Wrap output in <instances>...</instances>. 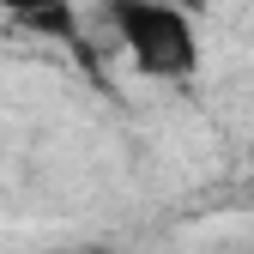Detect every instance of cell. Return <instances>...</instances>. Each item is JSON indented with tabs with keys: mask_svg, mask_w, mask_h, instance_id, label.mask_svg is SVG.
I'll return each instance as SVG.
<instances>
[{
	"mask_svg": "<svg viewBox=\"0 0 254 254\" xmlns=\"http://www.w3.org/2000/svg\"><path fill=\"white\" fill-rule=\"evenodd\" d=\"M115 43L145 79H194L200 73V30L188 6L170 0H109Z\"/></svg>",
	"mask_w": 254,
	"mask_h": 254,
	"instance_id": "cell-1",
	"label": "cell"
},
{
	"mask_svg": "<svg viewBox=\"0 0 254 254\" xmlns=\"http://www.w3.org/2000/svg\"><path fill=\"white\" fill-rule=\"evenodd\" d=\"M0 12L43 37H73V0H0Z\"/></svg>",
	"mask_w": 254,
	"mask_h": 254,
	"instance_id": "cell-2",
	"label": "cell"
},
{
	"mask_svg": "<svg viewBox=\"0 0 254 254\" xmlns=\"http://www.w3.org/2000/svg\"><path fill=\"white\" fill-rule=\"evenodd\" d=\"M170 6H188V12H194V6H200V0H170Z\"/></svg>",
	"mask_w": 254,
	"mask_h": 254,
	"instance_id": "cell-3",
	"label": "cell"
},
{
	"mask_svg": "<svg viewBox=\"0 0 254 254\" xmlns=\"http://www.w3.org/2000/svg\"><path fill=\"white\" fill-rule=\"evenodd\" d=\"M248 151H254V133H248Z\"/></svg>",
	"mask_w": 254,
	"mask_h": 254,
	"instance_id": "cell-4",
	"label": "cell"
}]
</instances>
